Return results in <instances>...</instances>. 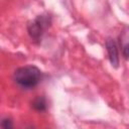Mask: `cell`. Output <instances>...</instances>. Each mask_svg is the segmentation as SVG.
<instances>
[{"instance_id": "1", "label": "cell", "mask_w": 129, "mask_h": 129, "mask_svg": "<svg viewBox=\"0 0 129 129\" xmlns=\"http://www.w3.org/2000/svg\"><path fill=\"white\" fill-rule=\"evenodd\" d=\"M42 80L41 71L35 66H24L15 70L13 74V81L20 88L30 90L35 88Z\"/></svg>"}, {"instance_id": "2", "label": "cell", "mask_w": 129, "mask_h": 129, "mask_svg": "<svg viewBox=\"0 0 129 129\" xmlns=\"http://www.w3.org/2000/svg\"><path fill=\"white\" fill-rule=\"evenodd\" d=\"M51 24V16L47 13L37 15L32 21L27 24V32L34 42H39Z\"/></svg>"}, {"instance_id": "3", "label": "cell", "mask_w": 129, "mask_h": 129, "mask_svg": "<svg viewBox=\"0 0 129 129\" xmlns=\"http://www.w3.org/2000/svg\"><path fill=\"white\" fill-rule=\"evenodd\" d=\"M106 49L108 52V57L110 60V63L114 68L119 67V51H118V45L116 43V40L113 38H107L106 40Z\"/></svg>"}, {"instance_id": "4", "label": "cell", "mask_w": 129, "mask_h": 129, "mask_svg": "<svg viewBox=\"0 0 129 129\" xmlns=\"http://www.w3.org/2000/svg\"><path fill=\"white\" fill-rule=\"evenodd\" d=\"M118 39L123 57L125 59H129V26L128 25L123 27Z\"/></svg>"}, {"instance_id": "5", "label": "cell", "mask_w": 129, "mask_h": 129, "mask_svg": "<svg viewBox=\"0 0 129 129\" xmlns=\"http://www.w3.org/2000/svg\"><path fill=\"white\" fill-rule=\"evenodd\" d=\"M31 107L37 111V112H44L47 109V102L46 99L43 96H38L36 97L32 102H31Z\"/></svg>"}, {"instance_id": "6", "label": "cell", "mask_w": 129, "mask_h": 129, "mask_svg": "<svg viewBox=\"0 0 129 129\" xmlns=\"http://www.w3.org/2000/svg\"><path fill=\"white\" fill-rule=\"evenodd\" d=\"M1 128L2 129H14L13 127V121L9 117H5L1 121Z\"/></svg>"}]
</instances>
